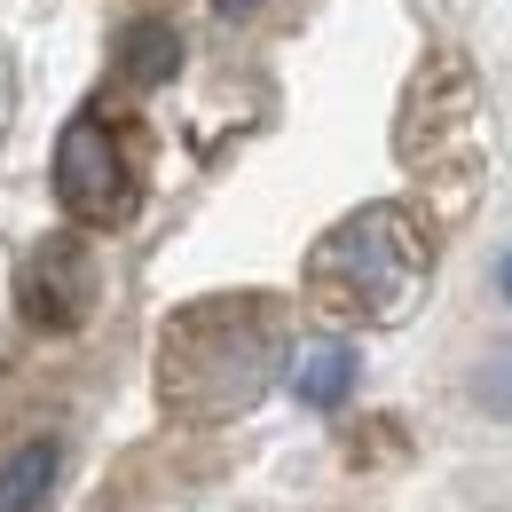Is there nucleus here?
Segmentation results:
<instances>
[{
	"label": "nucleus",
	"mask_w": 512,
	"mask_h": 512,
	"mask_svg": "<svg viewBox=\"0 0 512 512\" xmlns=\"http://www.w3.org/2000/svg\"><path fill=\"white\" fill-rule=\"evenodd\" d=\"M276 371H284V316L268 300H253V292L197 300L158 339V402L182 426H229V418H245L260 394L276 386Z\"/></svg>",
	"instance_id": "f257e3e1"
},
{
	"label": "nucleus",
	"mask_w": 512,
	"mask_h": 512,
	"mask_svg": "<svg viewBox=\"0 0 512 512\" xmlns=\"http://www.w3.org/2000/svg\"><path fill=\"white\" fill-rule=\"evenodd\" d=\"M426 268H434L426 221L410 205H363V213H347L339 229L316 237L308 292L339 323H402L426 292Z\"/></svg>",
	"instance_id": "f03ea898"
},
{
	"label": "nucleus",
	"mask_w": 512,
	"mask_h": 512,
	"mask_svg": "<svg viewBox=\"0 0 512 512\" xmlns=\"http://www.w3.org/2000/svg\"><path fill=\"white\" fill-rule=\"evenodd\" d=\"M56 197H64L71 221H87V229H119V221H134V197H142V182H134V158L127 142H119V127L111 119H71L64 142H56Z\"/></svg>",
	"instance_id": "7ed1b4c3"
},
{
	"label": "nucleus",
	"mask_w": 512,
	"mask_h": 512,
	"mask_svg": "<svg viewBox=\"0 0 512 512\" xmlns=\"http://www.w3.org/2000/svg\"><path fill=\"white\" fill-rule=\"evenodd\" d=\"M16 308H24V323H40V331H79L87 308H95V260H87V245L79 237L32 245L24 276H16Z\"/></svg>",
	"instance_id": "20e7f679"
},
{
	"label": "nucleus",
	"mask_w": 512,
	"mask_h": 512,
	"mask_svg": "<svg viewBox=\"0 0 512 512\" xmlns=\"http://www.w3.org/2000/svg\"><path fill=\"white\" fill-rule=\"evenodd\" d=\"M457 402H465L473 418H489V426H512V331H505V339H489L481 355H465Z\"/></svg>",
	"instance_id": "39448f33"
},
{
	"label": "nucleus",
	"mask_w": 512,
	"mask_h": 512,
	"mask_svg": "<svg viewBox=\"0 0 512 512\" xmlns=\"http://www.w3.org/2000/svg\"><path fill=\"white\" fill-rule=\"evenodd\" d=\"M292 394H300L308 410H339V402L355 394V347H347V339H316V347H300V363H292Z\"/></svg>",
	"instance_id": "423d86ee"
},
{
	"label": "nucleus",
	"mask_w": 512,
	"mask_h": 512,
	"mask_svg": "<svg viewBox=\"0 0 512 512\" xmlns=\"http://www.w3.org/2000/svg\"><path fill=\"white\" fill-rule=\"evenodd\" d=\"M56 473H64V449L48 442H24L8 465H0V512H40L48 505V489H56Z\"/></svg>",
	"instance_id": "0eeeda50"
},
{
	"label": "nucleus",
	"mask_w": 512,
	"mask_h": 512,
	"mask_svg": "<svg viewBox=\"0 0 512 512\" xmlns=\"http://www.w3.org/2000/svg\"><path fill=\"white\" fill-rule=\"evenodd\" d=\"M119 71H127L134 87H166V79L182 71V40H174V24H134L127 48H119Z\"/></svg>",
	"instance_id": "6e6552de"
},
{
	"label": "nucleus",
	"mask_w": 512,
	"mask_h": 512,
	"mask_svg": "<svg viewBox=\"0 0 512 512\" xmlns=\"http://www.w3.org/2000/svg\"><path fill=\"white\" fill-rule=\"evenodd\" d=\"M489 292H497V300H505V308H512V245H505V253H497V260H489Z\"/></svg>",
	"instance_id": "1a4fd4ad"
},
{
	"label": "nucleus",
	"mask_w": 512,
	"mask_h": 512,
	"mask_svg": "<svg viewBox=\"0 0 512 512\" xmlns=\"http://www.w3.org/2000/svg\"><path fill=\"white\" fill-rule=\"evenodd\" d=\"M245 8H253V0H221V16H245Z\"/></svg>",
	"instance_id": "9d476101"
}]
</instances>
